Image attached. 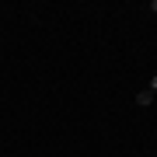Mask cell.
<instances>
[{
    "mask_svg": "<svg viewBox=\"0 0 157 157\" xmlns=\"http://www.w3.org/2000/svg\"><path fill=\"white\" fill-rule=\"evenodd\" d=\"M147 91H154V94H157V73L150 77V84H147Z\"/></svg>",
    "mask_w": 157,
    "mask_h": 157,
    "instance_id": "obj_2",
    "label": "cell"
},
{
    "mask_svg": "<svg viewBox=\"0 0 157 157\" xmlns=\"http://www.w3.org/2000/svg\"><path fill=\"white\" fill-rule=\"evenodd\" d=\"M154 98H157L154 91H147V87H143L140 94H136V105H140V108H150V105H154Z\"/></svg>",
    "mask_w": 157,
    "mask_h": 157,
    "instance_id": "obj_1",
    "label": "cell"
},
{
    "mask_svg": "<svg viewBox=\"0 0 157 157\" xmlns=\"http://www.w3.org/2000/svg\"><path fill=\"white\" fill-rule=\"evenodd\" d=\"M150 11H154V14H157V0H150Z\"/></svg>",
    "mask_w": 157,
    "mask_h": 157,
    "instance_id": "obj_3",
    "label": "cell"
}]
</instances>
